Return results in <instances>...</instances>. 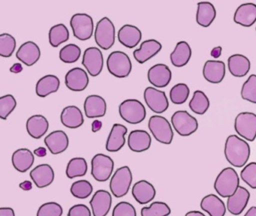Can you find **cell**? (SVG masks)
I'll return each mask as SVG.
<instances>
[{
  "label": "cell",
  "mask_w": 256,
  "mask_h": 216,
  "mask_svg": "<svg viewBox=\"0 0 256 216\" xmlns=\"http://www.w3.org/2000/svg\"><path fill=\"white\" fill-rule=\"evenodd\" d=\"M224 153L230 164L235 168H242L250 159L251 150L246 141L232 134L226 139Z\"/></svg>",
  "instance_id": "obj_1"
},
{
  "label": "cell",
  "mask_w": 256,
  "mask_h": 216,
  "mask_svg": "<svg viewBox=\"0 0 256 216\" xmlns=\"http://www.w3.org/2000/svg\"><path fill=\"white\" fill-rule=\"evenodd\" d=\"M240 178L234 168H224L217 176L214 182V188L222 198L233 195L239 188Z\"/></svg>",
  "instance_id": "obj_2"
},
{
  "label": "cell",
  "mask_w": 256,
  "mask_h": 216,
  "mask_svg": "<svg viewBox=\"0 0 256 216\" xmlns=\"http://www.w3.org/2000/svg\"><path fill=\"white\" fill-rule=\"evenodd\" d=\"M121 118L130 123L136 124L142 122L146 118V111L144 105L137 99H126L119 106Z\"/></svg>",
  "instance_id": "obj_3"
},
{
  "label": "cell",
  "mask_w": 256,
  "mask_h": 216,
  "mask_svg": "<svg viewBox=\"0 0 256 216\" xmlns=\"http://www.w3.org/2000/svg\"><path fill=\"white\" fill-rule=\"evenodd\" d=\"M132 172L128 166L118 168L110 181V190L116 198H124L128 194L132 182Z\"/></svg>",
  "instance_id": "obj_4"
},
{
  "label": "cell",
  "mask_w": 256,
  "mask_h": 216,
  "mask_svg": "<svg viewBox=\"0 0 256 216\" xmlns=\"http://www.w3.org/2000/svg\"><path fill=\"white\" fill-rule=\"evenodd\" d=\"M107 68L110 74L118 78H127L132 70L130 56L122 51H114L107 58Z\"/></svg>",
  "instance_id": "obj_5"
},
{
  "label": "cell",
  "mask_w": 256,
  "mask_h": 216,
  "mask_svg": "<svg viewBox=\"0 0 256 216\" xmlns=\"http://www.w3.org/2000/svg\"><path fill=\"white\" fill-rule=\"evenodd\" d=\"M148 128L158 142L166 145L172 144L174 132L167 118L162 116H152L148 122Z\"/></svg>",
  "instance_id": "obj_6"
},
{
  "label": "cell",
  "mask_w": 256,
  "mask_h": 216,
  "mask_svg": "<svg viewBox=\"0 0 256 216\" xmlns=\"http://www.w3.org/2000/svg\"><path fill=\"white\" fill-rule=\"evenodd\" d=\"M94 37L97 45L102 49H110L115 43V26L107 16L102 18L96 24Z\"/></svg>",
  "instance_id": "obj_7"
},
{
  "label": "cell",
  "mask_w": 256,
  "mask_h": 216,
  "mask_svg": "<svg viewBox=\"0 0 256 216\" xmlns=\"http://www.w3.org/2000/svg\"><path fill=\"white\" fill-rule=\"evenodd\" d=\"M114 162L107 154H96L91 160V175L96 181L106 182L113 174Z\"/></svg>",
  "instance_id": "obj_8"
},
{
  "label": "cell",
  "mask_w": 256,
  "mask_h": 216,
  "mask_svg": "<svg viewBox=\"0 0 256 216\" xmlns=\"http://www.w3.org/2000/svg\"><path fill=\"white\" fill-rule=\"evenodd\" d=\"M70 26L73 34L80 40H89L94 31V22L92 16L88 14H76L70 20Z\"/></svg>",
  "instance_id": "obj_9"
},
{
  "label": "cell",
  "mask_w": 256,
  "mask_h": 216,
  "mask_svg": "<svg viewBox=\"0 0 256 216\" xmlns=\"http://www.w3.org/2000/svg\"><path fill=\"white\" fill-rule=\"evenodd\" d=\"M236 133L246 140L252 142L256 138V114L254 112H240L234 121Z\"/></svg>",
  "instance_id": "obj_10"
},
{
  "label": "cell",
  "mask_w": 256,
  "mask_h": 216,
  "mask_svg": "<svg viewBox=\"0 0 256 216\" xmlns=\"http://www.w3.org/2000/svg\"><path fill=\"white\" fill-rule=\"evenodd\" d=\"M172 124L178 134L182 136H190L198 128V120L186 110L176 111L172 115Z\"/></svg>",
  "instance_id": "obj_11"
},
{
  "label": "cell",
  "mask_w": 256,
  "mask_h": 216,
  "mask_svg": "<svg viewBox=\"0 0 256 216\" xmlns=\"http://www.w3.org/2000/svg\"><path fill=\"white\" fill-rule=\"evenodd\" d=\"M82 64L90 76L100 75L104 66V58L101 50L95 46L86 48L84 52Z\"/></svg>",
  "instance_id": "obj_12"
},
{
  "label": "cell",
  "mask_w": 256,
  "mask_h": 216,
  "mask_svg": "<svg viewBox=\"0 0 256 216\" xmlns=\"http://www.w3.org/2000/svg\"><path fill=\"white\" fill-rule=\"evenodd\" d=\"M144 98L150 109L156 114H162L168 108V99L166 92L154 87L149 86L145 88Z\"/></svg>",
  "instance_id": "obj_13"
},
{
  "label": "cell",
  "mask_w": 256,
  "mask_h": 216,
  "mask_svg": "<svg viewBox=\"0 0 256 216\" xmlns=\"http://www.w3.org/2000/svg\"><path fill=\"white\" fill-rule=\"evenodd\" d=\"M89 82L88 73L82 68L70 69L65 76L66 86L72 91H84L89 85Z\"/></svg>",
  "instance_id": "obj_14"
},
{
  "label": "cell",
  "mask_w": 256,
  "mask_h": 216,
  "mask_svg": "<svg viewBox=\"0 0 256 216\" xmlns=\"http://www.w3.org/2000/svg\"><path fill=\"white\" fill-rule=\"evenodd\" d=\"M94 216H107L112 208V196L106 190H98L90 201Z\"/></svg>",
  "instance_id": "obj_15"
},
{
  "label": "cell",
  "mask_w": 256,
  "mask_h": 216,
  "mask_svg": "<svg viewBox=\"0 0 256 216\" xmlns=\"http://www.w3.org/2000/svg\"><path fill=\"white\" fill-rule=\"evenodd\" d=\"M149 82L157 88H164L170 84L172 73L168 66L164 64H155L148 70Z\"/></svg>",
  "instance_id": "obj_16"
},
{
  "label": "cell",
  "mask_w": 256,
  "mask_h": 216,
  "mask_svg": "<svg viewBox=\"0 0 256 216\" xmlns=\"http://www.w3.org/2000/svg\"><path fill=\"white\" fill-rule=\"evenodd\" d=\"M30 176L38 188H44L53 183L55 178L54 170L50 165L42 164L34 168L30 171Z\"/></svg>",
  "instance_id": "obj_17"
},
{
  "label": "cell",
  "mask_w": 256,
  "mask_h": 216,
  "mask_svg": "<svg viewBox=\"0 0 256 216\" xmlns=\"http://www.w3.org/2000/svg\"><path fill=\"white\" fill-rule=\"evenodd\" d=\"M226 64L220 60H208L203 68V76L208 82L220 84L226 76Z\"/></svg>",
  "instance_id": "obj_18"
},
{
  "label": "cell",
  "mask_w": 256,
  "mask_h": 216,
  "mask_svg": "<svg viewBox=\"0 0 256 216\" xmlns=\"http://www.w3.org/2000/svg\"><path fill=\"white\" fill-rule=\"evenodd\" d=\"M85 115L88 118L103 117L107 112V103L102 96L91 94L85 99L84 104Z\"/></svg>",
  "instance_id": "obj_19"
},
{
  "label": "cell",
  "mask_w": 256,
  "mask_h": 216,
  "mask_svg": "<svg viewBox=\"0 0 256 216\" xmlns=\"http://www.w3.org/2000/svg\"><path fill=\"white\" fill-rule=\"evenodd\" d=\"M250 198L248 190L242 186H239L235 193L228 198L227 208L229 212L234 216L240 214L246 207Z\"/></svg>",
  "instance_id": "obj_20"
},
{
  "label": "cell",
  "mask_w": 256,
  "mask_h": 216,
  "mask_svg": "<svg viewBox=\"0 0 256 216\" xmlns=\"http://www.w3.org/2000/svg\"><path fill=\"white\" fill-rule=\"evenodd\" d=\"M44 144L52 154H58L68 148L70 140L65 132L58 130L52 132L44 138Z\"/></svg>",
  "instance_id": "obj_21"
},
{
  "label": "cell",
  "mask_w": 256,
  "mask_h": 216,
  "mask_svg": "<svg viewBox=\"0 0 256 216\" xmlns=\"http://www.w3.org/2000/svg\"><path fill=\"white\" fill-rule=\"evenodd\" d=\"M132 194L140 205L149 204L155 198L156 190L154 184L146 180H142L134 183Z\"/></svg>",
  "instance_id": "obj_22"
},
{
  "label": "cell",
  "mask_w": 256,
  "mask_h": 216,
  "mask_svg": "<svg viewBox=\"0 0 256 216\" xmlns=\"http://www.w3.org/2000/svg\"><path fill=\"white\" fill-rule=\"evenodd\" d=\"M161 43L155 39H149L142 42L138 49L134 50L133 56L136 61L144 64L161 51Z\"/></svg>",
  "instance_id": "obj_23"
},
{
  "label": "cell",
  "mask_w": 256,
  "mask_h": 216,
  "mask_svg": "<svg viewBox=\"0 0 256 216\" xmlns=\"http://www.w3.org/2000/svg\"><path fill=\"white\" fill-rule=\"evenodd\" d=\"M128 129L124 124H116L112 126L108 138L106 141V150L110 152L120 151L126 144V134Z\"/></svg>",
  "instance_id": "obj_24"
},
{
  "label": "cell",
  "mask_w": 256,
  "mask_h": 216,
  "mask_svg": "<svg viewBox=\"0 0 256 216\" xmlns=\"http://www.w3.org/2000/svg\"><path fill=\"white\" fill-rule=\"evenodd\" d=\"M16 57L26 66H34L41 57V50L34 42H26L19 48Z\"/></svg>",
  "instance_id": "obj_25"
},
{
  "label": "cell",
  "mask_w": 256,
  "mask_h": 216,
  "mask_svg": "<svg viewBox=\"0 0 256 216\" xmlns=\"http://www.w3.org/2000/svg\"><path fill=\"white\" fill-rule=\"evenodd\" d=\"M118 37L120 44L127 48L132 49L136 48L140 43L142 38V32L136 26L126 24L120 28Z\"/></svg>",
  "instance_id": "obj_26"
},
{
  "label": "cell",
  "mask_w": 256,
  "mask_h": 216,
  "mask_svg": "<svg viewBox=\"0 0 256 216\" xmlns=\"http://www.w3.org/2000/svg\"><path fill=\"white\" fill-rule=\"evenodd\" d=\"M152 138L144 130H134L128 135V146L134 152H142L149 150Z\"/></svg>",
  "instance_id": "obj_27"
},
{
  "label": "cell",
  "mask_w": 256,
  "mask_h": 216,
  "mask_svg": "<svg viewBox=\"0 0 256 216\" xmlns=\"http://www.w3.org/2000/svg\"><path fill=\"white\" fill-rule=\"evenodd\" d=\"M234 20L242 26H252L256 22V4L244 3L236 8Z\"/></svg>",
  "instance_id": "obj_28"
},
{
  "label": "cell",
  "mask_w": 256,
  "mask_h": 216,
  "mask_svg": "<svg viewBox=\"0 0 256 216\" xmlns=\"http://www.w3.org/2000/svg\"><path fill=\"white\" fill-rule=\"evenodd\" d=\"M35 162L34 153L26 148H19L14 152L12 156V163L16 170L26 172L29 170Z\"/></svg>",
  "instance_id": "obj_29"
},
{
  "label": "cell",
  "mask_w": 256,
  "mask_h": 216,
  "mask_svg": "<svg viewBox=\"0 0 256 216\" xmlns=\"http://www.w3.org/2000/svg\"><path fill=\"white\" fill-rule=\"evenodd\" d=\"M48 129V120L40 114L32 116L26 121V130L30 136L34 139L42 138Z\"/></svg>",
  "instance_id": "obj_30"
},
{
  "label": "cell",
  "mask_w": 256,
  "mask_h": 216,
  "mask_svg": "<svg viewBox=\"0 0 256 216\" xmlns=\"http://www.w3.org/2000/svg\"><path fill=\"white\" fill-rule=\"evenodd\" d=\"M62 124L68 128L74 129L80 127L84 122L82 111L78 106L71 105L66 106L60 115Z\"/></svg>",
  "instance_id": "obj_31"
},
{
  "label": "cell",
  "mask_w": 256,
  "mask_h": 216,
  "mask_svg": "<svg viewBox=\"0 0 256 216\" xmlns=\"http://www.w3.org/2000/svg\"><path fill=\"white\" fill-rule=\"evenodd\" d=\"M228 66L232 75L236 78H242L250 72L251 63L246 56L236 54L229 56Z\"/></svg>",
  "instance_id": "obj_32"
},
{
  "label": "cell",
  "mask_w": 256,
  "mask_h": 216,
  "mask_svg": "<svg viewBox=\"0 0 256 216\" xmlns=\"http://www.w3.org/2000/svg\"><path fill=\"white\" fill-rule=\"evenodd\" d=\"M200 208L208 212L210 216H224L226 204L215 194H208L200 201Z\"/></svg>",
  "instance_id": "obj_33"
},
{
  "label": "cell",
  "mask_w": 256,
  "mask_h": 216,
  "mask_svg": "<svg viewBox=\"0 0 256 216\" xmlns=\"http://www.w3.org/2000/svg\"><path fill=\"white\" fill-rule=\"evenodd\" d=\"M60 81L58 76L48 74L38 80L36 86V92L38 97L46 98L59 90Z\"/></svg>",
  "instance_id": "obj_34"
},
{
  "label": "cell",
  "mask_w": 256,
  "mask_h": 216,
  "mask_svg": "<svg viewBox=\"0 0 256 216\" xmlns=\"http://www.w3.org/2000/svg\"><path fill=\"white\" fill-rule=\"evenodd\" d=\"M192 56V49L186 42H180L176 44L170 58L172 64L175 67L181 68L186 66Z\"/></svg>",
  "instance_id": "obj_35"
},
{
  "label": "cell",
  "mask_w": 256,
  "mask_h": 216,
  "mask_svg": "<svg viewBox=\"0 0 256 216\" xmlns=\"http://www.w3.org/2000/svg\"><path fill=\"white\" fill-rule=\"evenodd\" d=\"M216 16V10L212 3L200 2L198 3L196 22L200 26L208 27L212 24Z\"/></svg>",
  "instance_id": "obj_36"
},
{
  "label": "cell",
  "mask_w": 256,
  "mask_h": 216,
  "mask_svg": "<svg viewBox=\"0 0 256 216\" xmlns=\"http://www.w3.org/2000/svg\"><path fill=\"white\" fill-rule=\"evenodd\" d=\"M88 165L86 159L82 157L73 158L67 164L66 174L68 178L84 176L88 172Z\"/></svg>",
  "instance_id": "obj_37"
},
{
  "label": "cell",
  "mask_w": 256,
  "mask_h": 216,
  "mask_svg": "<svg viewBox=\"0 0 256 216\" xmlns=\"http://www.w3.org/2000/svg\"><path fill=\"white\" fill-rule=\"evenodd\" d=\"M191 110L198 115H204L210 108V100L204 92L196 90L188 103Z\"/></svg>",
  "instance_id": "obj_38"
},
{
  "label": "cell",
  "mask_w": 256,
  "mask_h": 216,
  "mask_svg": "<svg viewBox=\"0 0 256 216\" xmlns=\"http://www.w3.org/2000/svg\"><path fill=\"white\" fill-rule=\"evenodd\" d=\"M48 38L50 44L58 48L70 39V31L64 24H56L50 28Z\"/></svg>",
  "instance_id": "obj_39"
},
{
  "label": "cell",
  "mask_w": 256,
  "mask_h": 216,
  "mask_svg": "<svg viewBox=\"0 0 256 216\" xmlns=\"http://www.w3.org/2000/svg\"><path fill=\"white\" fill-rule=\"evenodd\" d=\"M94 192L92 184L88 180H82L74 182L70 188V192L78 199H86Z\"/></svg>",
  "instance_id": "obj_40"
},
{
  "label": "cell",
  "mask_w": 256,
  "mask_h": 216,
  "mask_svg": "<svg viewBox=\"0 0 256 216\" xmlns=\"http://www.w3.org/2000/svg\"><path fill=\"white\" fill-rule=\"evenodd\" d=\"M172 212L166 202L156 201L148 207H143L140 211L142 216H168Z\"/></svg>",
  "instance_id": "obj_41"
},
{
  "label": "cell",
  "mask_w": 256,
  "mask_h": 216,
  "mask_svg": "<svg viewBox=\"0 0 256 216\" xmlns=\"http://www.w3.org/2000/svg\"><path fill=\"white\" fill-rule=\"evenodd\" d=\"M82 50L80 46L74 44H70L61 48L60 50V58L65 63L76 62L80 58Z\"/></svg>",
  "instance_id": "obj_42"
},
{
  "label": "cell",
  "mask_w": 256,
  "mask_h": 216,
  "mask_svg": "<svg viewBox=\"0 0 256 216\" xmlns=\"http://www.w3.org/2000/svg\"><path fill=\"white\" fill-rule=\"evenodd\" d=\"M190 94V90L186 84H178L170 91V98L174 104H182L186 102Z\"/></svg>",
  "instance_id": "obj_43"
},
{
  "label": "cell",
  "mask_w": 256,
  "mask_h": 216,
  "mask_svg": "<svg viewBox=\"0 0 256 216\" xmlns=\"http://www.w3.org/2000/svg\"><path fill=\"white\" fill-rule=\"evenodd\" d=\"M241 97L244 100L256 104V75H250L247 80L242 84Z\"/></svg>",
  "instance_id": "obj_44"
},
{
  "label": "cell",
  "mask_w": 256,
  "mask_h": 216,
  "mask_svg": "<svg viewBox=\"0 0 256 216\" xmlns=\"http://www.w3.org/2000/svg\"><path fill=\"white\" fill-rule=\"evenodd\" d=\"M16 40L14 36L8 33L0 36V55L2 57L12 56L16 50Z\"/></svg>",
  "instance_id": "obj_45"
},
{
  "label": "cell",
  "mask_w": 256,
  "mask_h": 216,
  "mask_svg": "<svg viewBox=\"0 0 256 216\" xmlns=\"http://www.w3.org/2000/svg\"><path fill=\"white\" fill-rule=\"evenodd\" d=\"M17 106L16 98L12 94H6L0 98V118L6 120Z\"/></svg>",
  "instance_id": "obj_46"
},
{
  "label": "cell",
  "mask_w": 256,
  "mask_h": 216,
  "mask_svg": "<svg viewBox=\"0 0 256 216\" xmlns=\"http://www.w3.org/2000/svg\"><path fill=\"white\" fill-rule=\"evenodd\" d=\"M64 208L60 204L56 202H48L42 204L38 208L36 216H62Z\"/></svg>",
  "instance_id": "obj_47"
},
{
  "label": "cell",
  "mask_w": 256,
  "mask_h": 216,
  "mask_svg": "<svg viewBox=\"0 0 256 216\" xmlns=\"http://www.w3.org/2000/svg\"><path fill=\"white\" fill-rule=\"evenodd\" d=\"M240 177L252 188H256V162H251L241 170Z\"/></svg>",
  "instance_id": "obj_48"
},
{
  "label": "cell",
  "mask_w": 256,
  "mask_h": 216,
  "mask_svg": "<svg viewBox=\"0 0 256 216\" xmlns=\"http://www.w3.org/2000/svg\"><path fill=\"white\" fill-rule=\"evenodd\" d=\"M112 216H137V212L132 204L122 201L115 206Z\"/></svg>",
  "instance_id": "obj_49"
},
{
  "label": "cell",
  "mask_w": 256,
  "mask_h": 216,
  "mask_svg": "<svg viewBox=\"0 0 256 216\" xmlns=\"http://www.w3.org/2000/svg\"><path fill=\"white\" fill-rule=\"evenodd\" d=\"M67 216H92V213L88 206L76 204L70 208Z\"/></svg>",
  "instance_id": "obj_50"
},
{
  "label": "cell",
  "mask_w": 256,
  "mask_h": 216,
  "mask_svg": "<svg viewBox=\"0 0 256 216\" xmlns=\"http://www.w3.org/2000/svg\"><path fill=\"white\" fill-rule=\"evenodd\" d=\"M0 216H16V212L11 207H1Z\"/></svg>",
  "instance_id": "obj_51"
},
{
  "label": "cell",
  "mask_w": 256,
  "mask_h": 216,
  "mask_svg": "<svg viewBox=\"0 0 256 216\" xmlns=\"http://www.w3.org/2000/svg\"><path fill=\"white\" fill-rule=\"evenodd\" d=\"M102 128V122L100 120H94L92 123V132L96 133Z\"/></svg>",
  "instance_id": "obj_52"
},
{
  "label": "cell",
  "mask_w": 256,
  "mask_h": 216,
  "mask_svg": "<svg viewBox=\"0 0 256 216\" xmlns=\"http://www.w3.org/2000/svg\"><path fill=\"white\" fill-rule=\"evenodd\" d=\"M34 154L38 157H44L47 154V150L44 147H38L34 150Z\"/></svg>",
  "instance_id": "obj_53"
},
{
  "label": "cell",
  "mask_w": 256,
  "mask_h": 216,
  "mask_svg": "<svg viewBox=\"0 0 256 216\" xmlns=\"http://www.w3.org/2000/svg\"><path fill=\"white\" fill-rule=\"evenodd\" d=\"M22 70H23V66H22L20 63H16V64H13L11 68H10V72H11L12 73L18 74L20 73Z\"/></svg>",
  "instance_id": "obj_54"
},
{
  "label": "cell",
  "mask_w": 256,
  "mask_h": 216,
  "mask_svg": "<svg viewBox=\"0 0 256 216\" xmlns=\"http://www.w3.org/2000/svg\"><path fill=\"white\" fill-rule=\"evenodd\" d=\"M20 188L24 190H30L32 188V183L29 180H26V181L23 182L19 184Z\"/></svg>",
  "instance_id": "obj_55"
},
{
  "label": "cell",
  "mask_w": 256,
  "mask_h": 216,
  "mask_svg": "<svg viewBox=\"0 0 256 216\" xmlns=\"http://www.w3.org/2000/svg\"><path fill=\"white\" fill-rule=\"evenodd\" d=\"M222 50V46H216V48H214V49L211 50V56H212L215 58H218V57L221 56Z\"/></svg>",
  "instance_id": "obj_56"
},
{
  "label": "cell",
  "mask_w": 256,
  "mask_h": 216,
  "mask_svg": "<svg viewBox=\"0 0 256 216\" xmlns=\"http://www.w3.org/2000/svg\"><path fill=\"white\" fill-rule=\"evenodd\" d=\"M244 216H256V207L252 206L246 212Z\"/></svg>",
  "instance_id": "obj_57"
},
{
  "label": "cell",
  "mask_w": 256,
  "mask_h": 216,
  "mask_svg": "<svg viewBox=\"0 0 256 216\" xmlns=\"http://www.w3.org/2000/svg\"><path fill=\"white\" fill-rule=\"evenodd\" d=\"M185 216H206L199 211H190L186 214Z\"/></svg>",
  "instance_id": "obj_58"
}]
</instances>
